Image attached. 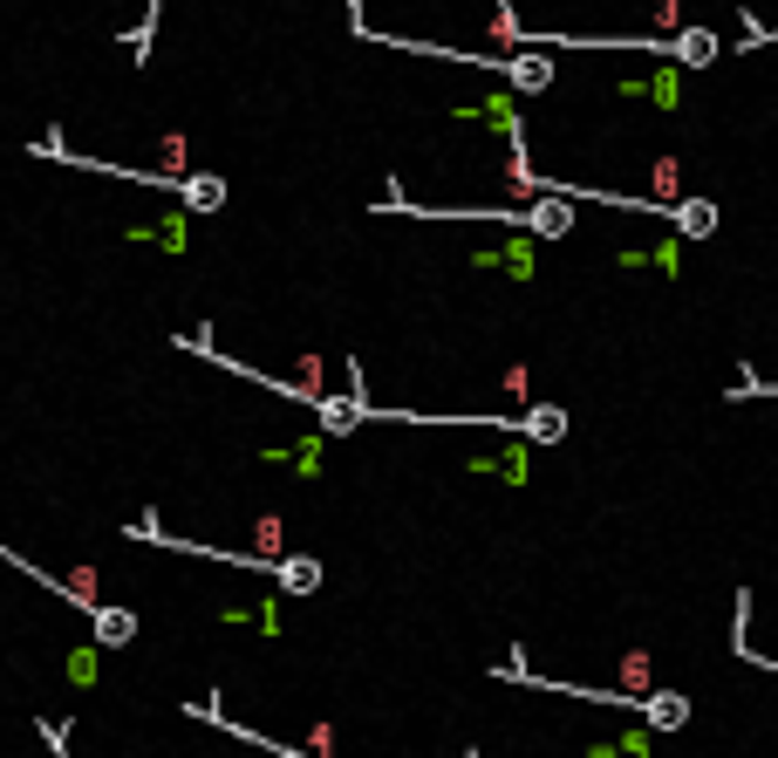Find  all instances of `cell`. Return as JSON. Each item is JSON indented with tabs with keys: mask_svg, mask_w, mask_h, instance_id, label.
<instances>
[{
	"mask_svg": "<svg viewBox=\"0 0 778 758\" xmlns=\"http://www.w3.org/2000/svg\"><path fill=\"white\" fill-rule=\"evenodd\" d=\"M519 226H526L532 239H567V232H573V198L540 191V198H532V206L519 212Z\"/></svg>",
	"mask_w": 778,
	"mask_h": 758,
	"instance_id": "6da1fadb",
	"label": "cell"
},
{
	"mask_svg": "<svg viewBox=\"0 0 778 758\" xmlns=\"http://www.w3.org/2000/svg\"><path fill=\"white\" fill-rule=\"evenodd\" d=\"M506 83H512L519 96L553 90V55H547V49H519V55H506Z\"/></svg>",
	"mask_w": 778,
	"mask_h": 758,
	"instance_id": "7a4b0ae2",
	"label": "cell"
},
{
	"mask_svg": "<svg viewBox=\"0 0 778 758\" xmlns=\"http://www.w3.org/2000/svg\"><path fill=\"white\" fill-rule=\"evenodd\" d=\"M663 62H676V69H704V62H717V34H710V28H676L670 42H663Z\"/></svg>",
	"mask_w": 778,
	"mask_h": 758,
	"instance_id": "3957f363",
	"label": "cell"
},
{
	"mask_svg": "<svg viewBox=\"0 0 778 758\" xmlns=\"http://www.w3.org/2000/svg\"><path fill=\"white\" fill-rule=\"evenodd\" d=\"M314 424H321V437H349L355 424H369V396H321Z\"/></svg>",
	"mask_w": 778,
	"mask_h": 758,
	"instance_id": "277c9868",
	"label": "cell"
},
{
	"mask_svg": "<svg viewBox=\"0 0 778 758\" xmlns=\"http://www.w3.org/2000/svg\"><path fill=\"white\" fill-rule=\"evenodd\" d=\"M178 206L185 212H226V178L219 172H185L178 178Z\"/></svg>",
	"mask_w": 778,
	"mask_h": 758,
	"instance_id": "5b68a950",
	"label": "cell"
},
{
	"mask_svg": "<svg viewBox=\"0 0 778 758\" xmlns=\"http://www.w3.org/2000/svg\"><path fill=\"white\" fill-rule=\"evenodd\" d=\"M670 226H676V239H717V198H676Z\"/></svg>",
	"mask_w": 778,
	"mask_h": 758,
	"instance_id": "8992f818",
	"label": "cell"
},
{
	"mask_svg": "<svg viewBox=\"0 0 778 758\" xmlns=\"http://www.w3.org/2000/svg\"><path fill=\"white\" fill-rule=\"evenodd\" d=\"M642 717H649V731H683L689 725V697L683 690H649L642 697Z\"/></svg>",
	"mask_w": 778,
	"mask_h": 758,
	"instance_id": "52a82bcc",
	"label": "cell"
},
{
	"mask_svg": "<svg viewBox=\"0 0 778 758\" xmlns=\"http://www.w3.org/2000/svg\"><path fill=\"white\" fill-rule=\"evenodd\" d=\"M90 629H96V643H103V650H123V643H137V615H131V609H110V602H96Z\"/></svg>",
	"mask_w": 778,
	"mask_h": 758,
	"instance_id": "ba28073f",
	"label": "cell"
},
{
	"mask_svg": "<svg viewBox=\"0 0 778 758\" xmlns=\"http://www.w3.org/2000/svg\"><path fill=\"white\" fill-rule=\"evenodd\" d=\"M273 581H280V594H314L321 588V561L314 553H287V561H273Z\"/></svg>",
	"mask_w": 778,
	"mask_h": 758,
	"instance_id": "9c48e42d",
	"label": "cell"
},
{
	"mask_svg": "<svg viewBox=\"0 0 778 758\" xmlns=\"http://www.w3.org/2000/svg\"><path fill=\"white\" fill-rule=\"evenodd\" d=\"M519 430L532 437V445H560V437H567V411H560V404H532V411L519 417Z\"/></svg>",
	"mask_w": 778,
	"mask_h": 758,
	"instance_id": "30bf717a",
	"label": "cell"
},
{
	"mask_svg": "<svg viewBox=\"0 0 778 758\" xmlns=\"http://www.w3.org/2000/svg\"><path fill=\"white\" fill-rule=\"evenodd\" d=\"M649 178H655V198H663V206H676V185H683V165H676V157H655Z\"/></svg>",
	"mask_w": 778,
	"mask_h": 758,
	"instance_id": "8fae6325",
	"label": "cell"
},
{
	"mask_svg": "<svg viewBox=\"0 0 778 758\" xmlns=\"http://www.w3.org/2000/svg\"><path fill=\"white\" fill-rule=\"evenodd\" d=\"M253 540H260V561H280V520H260Z\"/></svg>",
	"mask_w": 778,
	"mask_h": 758,
	"instance_id": "7c38bea8",
	"label": "cell"
},
{
	"mask_svg": "<svg viewBox=\"0 0 778 758\" xmlns=\"http://www.w3.org/2000/svg\"><path fill=\"white\" fill-rule=\"evenodd\" d=\"M649 96H655V103H663V110H676V75L663 69V75H655V83H649Z\"/></svg>",
	"mask_w": 778,
	"mask_h": 758,
	"instance_id": "4fadbf2b",
	"label": "cell"
},
{
	"mask_svg": "<svg viewBox=\"0 0 778 758\" xmlns=\"http://www.w3.org/2000/svg\"><path fill=\"white\" fill-rule=\"evenodd\" d=\"M676 14H683V0H655V21L663 28H676Z\"/></svg>",
	"mask_w": 778,
	"mask_h": 758,
	"instance_id": "5bb4252c",
	"label": "cell"
},
{
	"mask_svg": "<svg viewBox=\"0 0 778 758\" xmlns=\"http://www.w3.org/2000/svg\"><path fill=\"white\" fill-rule=\"evenodd\" d=\"M41 738L55 745V758H69V731H55V725H41Z\"/></svg>",
	"mask_w": 778,
	"mask_h": 758,
	"instance_id": "9a60e30c",
	"label": "cell"
}]
</instances>
